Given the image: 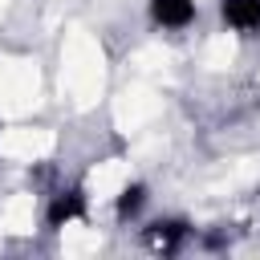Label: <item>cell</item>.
Wrapping results in <instances>:
<instances>
[{"instance_id":"1","label":"cell","mask_w":260,"mask_h":260,"mask_svg":"<svg viewBox=\"0 0 260 260\" xmlns=\"http://www.w3.org/2000/svg\"><path fill=\"white\" fill-rule=\"evenodd\" d=\"M187 236H191V223H187V219H175V215L154 219V223L142 232L146 248H150V252H158V256H175V252L187 244Z\"/></svg>"},{"instance_id":"2","label":"cell","mask_w":260,"mask_h":260,"mask_svg":"<svg viewBox=\"0 0 260 260\" xmlns=\"http://www.w3.org/2000/svg\"><path fill=\"white\" fill-rule=\"evenodd\" d=\"M85 191L81 187H65V191H57L53 199H49V207H45V223L53 228V232H61V228H69V223H77V219H85Z\"/></svg>"},{"instance_id":"3","label":"cell","mask_w":260,"mask_h":260,"mask_svg":"<svg viewBox=\"0 0 260 260\" xmlns=\"http://www.w3.org/2000/svg\"><path fill=\"white\" fill-rule=\"evenodd\" d=\"M146 8H150V20L158 28H171V32L187 28L199 16V4L195 0H146Z\"/></svg>"},{"instance_id":"4","label":"cell","mask_w":260,"mask_h":260,"mask_svg":"<svg viewBox=\"0 0 260 260\" xmlns=\"http://www.w3.org/2000/svg\"><path fill=\"white\" fill-rule=\"evenodd\" d=\"M219 16L232 32H260V0H219Z\"/></svg>"},{"instance_id":"5","label":"cell","mask_w":260,"mask_h":260,"mask_svg":"<svg viewBox=\"0 0 260 260\" xmlns=\"http://www.w3.org/2000/svg\"><path fill=\"white\" fill-rule=\"evenodd\" d=\"M146 199H150L146 183H126V187L118 191V199H114V215H118L122 223H130V219H138V215H142Z\"/></svg>"}]
</instances>
